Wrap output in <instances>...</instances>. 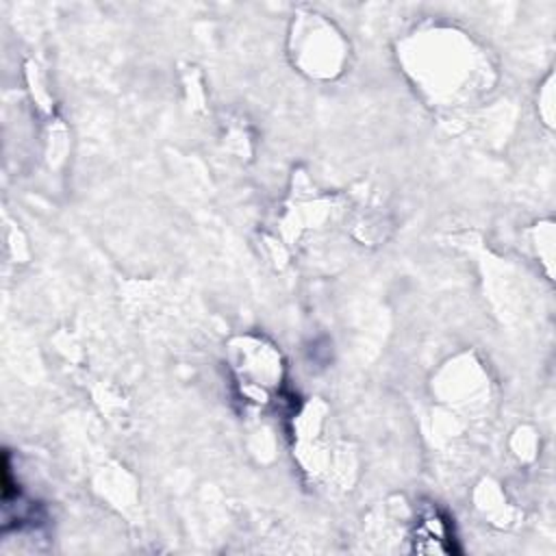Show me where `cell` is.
<instances>
[{
  "instance_id": "cell-1",
  "label": "cell",
  "mask_w": 556,
  "mask_h": 556,
  "mask_svg": "<svg viewBox=\"0 0 556 556\" xmlns=\"http://www.w3.org/2000/svg\"><path fill=\"white\" fill-rule=\"evenodd\" d=\"M410 541H413V549L421 552V554H450V552H456L452 523L437 508H430V510H426L419 517Z\"/></svg>"
}]
</instances>
